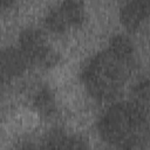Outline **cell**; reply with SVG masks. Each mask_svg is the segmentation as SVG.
Here are the masks:
<instances>
[{
    "label": "cell",
    "mask_w": 150,
    "mask_h": 150,
    "mask_svg": "<svg viewBox=\"0 0 150 150\" xmlns=\"http://www.w3.org/2000/svg\"><path fill=\"white\" fill-rule=\"evenodd\" d=\"M121 16L125 26L130 28L137 27L141 23V21L150 16V1L129 2L122 9Z\"/></svg>",
    "instance_id": "5b68a950"
},
{
    "label": "cell",
    "mask_w": 150,
    "mask_h": 150,
    "mask_svg": "<svg viewBox=\"0 0 150 150\" xmlns=\"http://www.w3.org/2000/svg\"><path fill=\"white\" fill-rule=\"evenodd\" d=\"M47 150H86V146L79 139L68 137L61 132H55L48 141Z\"/></svg>",
    "instance_id": "8992f818"
},
{
    "label": "cell",
    "mask_w": 150,
    "mask_h": 150,
    "mask_svg": "<svg viewBox=\"0 0 150 150\" xmlns=\"http://www.w3.org/2000/svg\"><path fill=\"white\" fill-rule=\"evenodd\" d=\"M130 61L110 49L93 59L83 73L84 81L93 95L100 98L112 97L124 81Z\"/></svg>",
    "instance_id": "7a4b0ae2"
},
{
    "label": "cell",
    "mask_w": 150,
    "mask_h": 150,
    "mask_svg": "<svg viewBox=\"0 0 150 150\" xmlns=\"http://www.w3.org/2000/svg\"><path fill=\"white\" fill-rule=\"evenodd\" d=\"M82 20V8L79 2H64L59 8L54 9L48 16L50 28L59 30L71 25H76Z\"/></svg>",
    "instance_id": "277c9868"
},
{
    "label": "cell",
    "mask_w": 150,
    "mask_h": 150,
    "mask_svg": "<svg viewBox=\"0 0 150 150\" xmlns=\"http://www.w3.org/2000/svg\"><path fill=\"white\" fill-rule=\"evenodd\" d=\"M26 57L22 53L9 50L7 54L2 56V70L4 73L8 75H15L20 73L25 64H26Z\"/></svg>",
    "instance_id": "52a82bcc"
},
{
    "label": "cell",
    "mask_w": 150,
    "mask_h": 150,
    "mask_svg": "<svg viewBox=\"0 0 150 150\" xmlns=\"http://www.w3.org/2000/svg\"><path fill=\"white\" fill-rule=\"evenodd\" d=\"M36 104L43 111H52L53 108H54L53 97L47 90H43V91L39 93L38 97H36Z\"/></svg>",
    "instance_id": "ba28073f"
},
{
    "label": "cell",
    "mask_w": 150,
    "mask_h": 150,
    "mask_svg": "<svg viewBox=\"0 0 150 150\" xmlns=\"http://www.w3.org/2000/svg\"><path fill=\"white\" fill-rule=\"evenodd\" d=\"M22 54L27 60L49 64L54 61V55L47 48L42 36L36 32H28L22 36Z\"/></svg>",
    "instance_id": "3957f363"
},
{
    "label": "cell",
    "mask_w": 150,
    "mask_h": 150,
    "mask_svg": "<svg viewBox=\"0 0 150 150\" xmlns=\"http://www.w3.org/2000/svg\"><path fill=\"white\" fill-rule=\"evenodd\" d=\"M100 129L105 139L122 146H132L150 136V124L136 104L123 103L112 107L103 116Z\"/></svg>",
    "instance_id": "6da1fadb"
}]
</instances>
